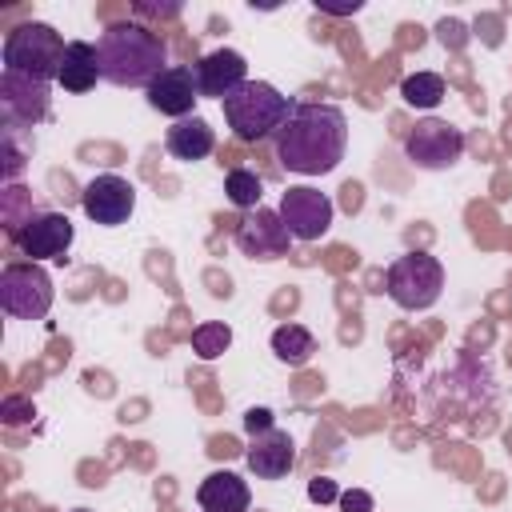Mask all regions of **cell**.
Masks as SVG:
<instances>
[{
	"mask_svg": "<svg viewBox=\"0 0 512 512\" xmlns=\"http://www.w3.org/2000/svg\"><path fill=\"white\" fill-rule=\"evenodd\" d=\"M348 116L336 104H296L288 124L276 132V160L296 176H324L344 160Z\"/></svg>",
	"mask_w": 512,
	"mask_h": 512,
	"instance_id": "obj_1",
	"label": "cell"
},
{
	"mask_svg": "<svg viewBox=\"0 0 512 512\" xmlns=\"http://www.w3.org/2000/svg\"><path fill=\"white\" fill-rule=\"evenodd\" d=\"M96 52H100V72L108 84L116 88H144L164 72L172 68L168 64V44L160 32H152L148 24H136V20H120V24H108L96 40Z\"/></svg>",
	"mask_w": 512,
	"mask_h": 512,
	"instance_id": "obj_2",
	"label": "cell"
},
{
	"mask_svg": "<svg viewBox=\"0 0 512 512\" xmlns=\"http://www.w3.org/2000/svg\"><path fill=\"white\" fill-rule=\"evenodd\" d=\"M220 108H224V120H228L232 136L240 144H256L264 136H276L288 124L296 104L280 88H272L268 80H244L232 96L220 100Z\"/></svg>",
	"mask_w": 512,
	"mask_h": 512,
	"instance_id": "obj_3",
	"label": "cell"
},
{
	"mask_svg": "<svg viewBox=\"0 0 512 512\" xmlns=\"http://www.w3.org/2000/svg\"><path fill=\"white\" fill-rule=\"evenodd\" d=\"M64 40L52 24L44 20H24L4 36V72H20L32 80L52 84L60 76V60H64Z\"/></svg>",
	"mask_w": 512,
	"mask_h": 512,
	"instance_id": "obj_4",
	"label": "cell"
},
{
	"mask_svg": "<svg viewBox=\"0 0 512 512\" xmlns=\"http://www.w3.org/2000/svg\"><path fill=\"white\" fill-rule=\"evenodd\" d=\"M384 292L396 308L404 312H424L440 300L444 292V268L432 252H404L388 264V276H384Z\"/></svg>",
	"mask_w": 512,
	"mask_h": 512,
	"instance_id": "obj_5",
	"label": "cell"
},
{
	"mask_svg": "<svg viewBox=\"0 0 512 512\" xmlns=\"http://www.w3.org/2000/svg\"><path fill=\"white\" fill-rule=\"evenodd\" d=\"M56 300L52 276L40 264H8L0 272V308L16 320H44Z\"/></svg>",
	"mask_w": 512,
	"mask_h": 512,
	"instance_id": "obj_6",
	"label": "cell"
},
{
	"mask_svg": "<svg viewBox=\"0 0 512 512\" xmlns=\"http://www.w3.org/2000/svg\"><path fill=\"white\" fill-rule=\"evenodd\" d=\"M404 156L424 172H444L464 156V132L440 116H424L404 136Z\"/></svg>",
	"mask_w": 512,
	"mask_h": 512,
	"instance_id": "obj_7",
	"label": "cell"
},
{
	"mask_svg": "<svg viewBox=\"0 0 512 512\" xmlns=\"http://www.w3.org/2000/svg\"><path fill=\"white\" fill-rule=\"evenodd\" d=\"M280 220H284V228L292 232V240H304V244H312V240H320V236H328V228H332V216H336V204L320 192V188H308V184H296V188H288L284 196H280Z\"/></svg>",
	"mask_w": 512,
	"mask_h": 512,
	"instance_id": "obj_8",
	"label": "cell"
},
{
	"mask_svg": "<svg viewBox=\"0 0 512 512\" xmlns=\"http://www.w3.org/2000/svg\"><path fill=\"white\" fill-rule=\"evenodd\" d=\"M0 112H4V124L12 128H36L52 116V92L44 80L0 72Z\"/></svg>",
	"mask_w": 512,
	"mask_h": 512,
	"instance_id": "obj_9",
	"label": "cell"
},
{
	"mask_svg": "<svg viewBox=\"0 0 512 512\" xmlns=\"http://www.w3.org/2000/svg\"><path fill=\"white\" fill-rule=\"evenodd\" d=\"M80 208L92 224H104V228L128 224V216L136 212V188H132V180H124L116 172L92 176L80 192Z\"/></svg>",
	"mask_w": 512,
	"mask_h": 512,
	"instance_id": "obj_10",
	"label": "cell"
},
{
	"mask_svg": "<svg viewBox=\"0 0 512 512\" xmlns=\"http://www.w3.org/2000/svg\"><path fill=\"white\" fill-rule=\"evenodd\" d=\"M72 240H76L72 220L64 212L44 208V212H32L24 220V228L16 236V248L24 256H32V264H40V260H64L68 248H72Z\"/></svg>",
	"mask_w": 512,
	"mask_h": 512,
	"instance_id": "obj_11",
	"label": "cell"
},
{
	"mask_svg": "<svg viewBox=\"0 0 512 512\" xmlns=\"http://www.w3.org/2000/svg\"><path fill=\"white\" fill-rule=\"evenodd\" d=\"M288 240H292V232L284 228L280 212H272V208H252L236 224V248L244 256H252V260H276V256H284L288 252Z\"/></svg>",
	"mask_w": 512,
	"mask_h": 512,
	"instance_id": "obj_12",
	"label": "cell"
},
{
	"mask_svg": "<svg viewBox=\"0 0 512 512\" xmlns=\"http://www.w3.org/2000/svg\"><path fill=\"white\" fill-rule=\"evenodd\" d=\"M200 100V84H196V68H184V64H172L164 68L152 84H148V104L160 112V116H172V120H184L192 116V104Z\"/></svg>",
	"mask_w": 512,
	"mask_h": 512,
	"instance_id": "obj_13",
	"label": "cell"
},
{
	"mask_svg": "<svg viewBox=\"0 0 512 512\" xmlns=\"http://www.w3.org/2000/svg\"><path fill=\"white\" fill-rule=\"evenodd\" d=\"M244 464L252 468L256 480H284L296 468V444H292L288 432L272 428L264 436H252V444L244 452Z\"/></svg>",
	"mask_w": 512,
	"mask_h": 512,
	"instance_id": "obj_14",
	"label": "cell"
},
{
	"mask_svg": "<svg viewBox=\"0 0 512 512\" xmlns=\"http://www.w3.org/2000/svg\"><path fill=\"white\" fill-rule=\"evenodd\" d=\"M248 80V64L236 48H216L208 52L200 64H196V84H200V96H232L240 84Z\"/></svg>",
	"mask_w": 512,
	"mask_h": 512,
	"instance_id": "obj_15",
	"label": "cell"
},
{
	"mask_svg": "<svg viewBox=\"0 0 512 512\" xmlns=\"http://www.w3.org/2000/svg\"><path fill=\"white\" fill-rule=\"evenodd\" d=\"M196 504L204 508V512H248V504H252V492H248V484L236 476V472H208L204 480H200V488H196Z\"/></svg>",
	"mask_w": 512,
	"mask_h": 512,
	"instance_id": "obj_16",
	"label": "cell"
},
{
	"mask_svg": "<svg viewBox=\"0 0 512 512\" xmlns=\"http://www.w3.org/2000/svg\"><path fill=\"white\" fill-rule=\"evenodd\" d=\"M96 80H104L96 44H88V40H68L56 84H60L64 92H88V88H96Z\"/></svg>",
	"mask_w": 512,
	"mask_h": 512,
	"instance_id": "obj_17",
	"label": "cell"
},
{
	"mask_svg": "<svg viewBox=\"0 0 512 512\" xmlns=\"http://www.w3.org/2000/svg\"><path fill=\"white\" fill-rule=\"evenodd\" d=\"M164 148H168L176 160L196 164V160L212 156V148H216V132L208 128V120H204V116H184V120H176V124L168 128Z\"/></svg>",
	"mask_w": 512,
	"mask_h": 512,
	"instance_id": "obj_18",
	"label": "cell"
},
{
	"mask_svg": "<svg viewBox=\"0 0 512 512\" xmlns=\"http://www.w3.org/2000/svg\"><path fill=\"white\" fill-rule=\"evenodd\" d=\"M272 352H276L280 364L304 368V364L312 360V352H316V336H312L304 324H280V328L272 332Z\"/></svg>",
	"mask_w": 512,
	"mask_h": 512,
	"instance_id": "obj_19",
	"label": "cell"
},
{
	"mask_svg": "<svg viewBox=\"0 0 512 512\" xmlns=\"http://www.w3.org/2000/svg\"><path fill=\"white\" fill-rule=\"evenodd\" d=\"M400 96H404V104L428 112L448 96V88H444V76H436V72H412L400 80Z\"/></svg>",
	"mask_w": 512,
	"mask_h": 512,
	"instance_id": "obj_20",
	"label": "cell"
},
{
	"mask_svg": "<svg viewBox=\"0 0 512 512\" xmlns=\"http://www.w3.org/2000/svg\"><path fill=\"white\" fill-rule=\"evenodd\" d=\"M224 192H228V204H236V208L252 212V208H260L264 180H260L252 168H232V172L224 176Z\"/></svg>",
	"mask_w": 512,
	"mask_h": 512,
	"instance_id": "obj_21",
	"label": "cell"
},
{
	"mask_svg": "<svg viewBox=\"0 0 512 512\" xmlns=\"http://www.w3.org/2000/svg\"><path fill=\"white\" fill-rule=\"evenodd\" d=\"M228 344H232V328L220 324V320H208V324H196V328H192V352H196L200 360L224 356Z\"/></svg>",
	"mask_w": 512,
	"mask_h": 512,
	"instance_id": "obj_22",
	"label": "cell"
},
{
	"mask_svg": "<svg viewBox=\"0 0 512 512\" xmlns=\"http://www.w3.org/2000/svg\"><path fill=\"white\" fill-rule=\"evenodd\" d=\"M16 132H20V128L4 124V136H0V148H4V184H12V180L24 172V160H28V152L16 144Z\"/></svg>",
	"mask_w": 512,
	"mask_h": 512,
	"instance_id": "obj_23",
	"label": "cell"
},
{
	"mask_svg": "<svg viewBox=\"0 0 512 512\" xmlns=\"http://www.w3.org/2000/svg\"><path fill=\"white\" fill-rule=\"evenodd\" d=\"M0 416H4V424H32V400H24V396H8L4 404H0Z\"/></svg>",
	"mask_w": 512,
	"mask_h": 512,
	"instance_id": "obj_24",
	"label": "cell"
},
{
	"mask_svg": "<svg viewBox=\"0 0 512 512\" xmlns=\"http://www.w3.org/2000/svg\"><path fill=\"white\" fill-rule=\"evenodd\" d=\"M436 40H440L444 48H464V44H468V32H464L460 20H440V24H436Z\"/></svg>",
	"mask_w": 512,
	"mask_h": 512,
	"instance_id": "obj_25",
	"label": "cell"
},
{
	"mask_svg": "<svg viewBox=\"0 0 512 512\" xmlns=\"http://www.w3.org/2000/svg\"><path fill=\"white\" fill-rule=\"evenodd\" d=\"M272 428H276V420H272L268 408H248V412H244V432H248V436H264V432H272Z\"/></svg>",
	"mask_w": 512,
	"mask_h": 512,
	"instance_id": "obj_26",
	"label": "cell"
},
{
	"mask_svg": "<svg viewBox=\"0 0 512 512\" xmlns=\"http://www.w3.org/2000/svg\"><path fill=\"white\" fill-rule=\"evenodd\" d=\"M308 500H312V504H332V500H340V488H336V480H328V476H316V480H308Z\"/></svg>",
	"mask_w": 512,
	"mask_h": 512,
	"instance_id": "obj_27",
	"label": "cell"
},
{
	"mask_svg": "<svg viewBox=\"0 0 512 512\" xmlns=\"http://www.w3.org/2000/svg\"><path fill=\"white\" fill-rule=\"evenodd\" d=\"M340 512H372V496L364 488H348L340 492Z\"/></svg>",
	"mask_w": 512,
	"mask_h": 512,
	"instance_id": "obj_28",
	"label": "cell"
},
{
	"mask_svg": "<svg viewBox=\"0 0 512 512\" xmlns=\"http://www.w3.org/2000/svg\"><path fill=\"white\" fill-rule=\"evenodd\" d=\"M360 4L352 0V4H328V0H320V12H332V16H348V12H356Z\"/></svg>",
	"mask_w": 512,
	"mask_h": 512,
	"instance_id": "obj_29",
	"label": "cell"
},
{
	"mask_svg": "<svg viewBox=\"0 0 512 512\" xmlns=\"http://www.w3.org/2000/svg\"><path fill=\"white\" fill-rule=\"evenodd\" d=\"M72 512H92V508H72Z\"/></svg>",
	"mask_w": 512,
	"mask_h": 512,
	"instance_id": "obj_30",
	"label": "cell"
}]
</instances>
